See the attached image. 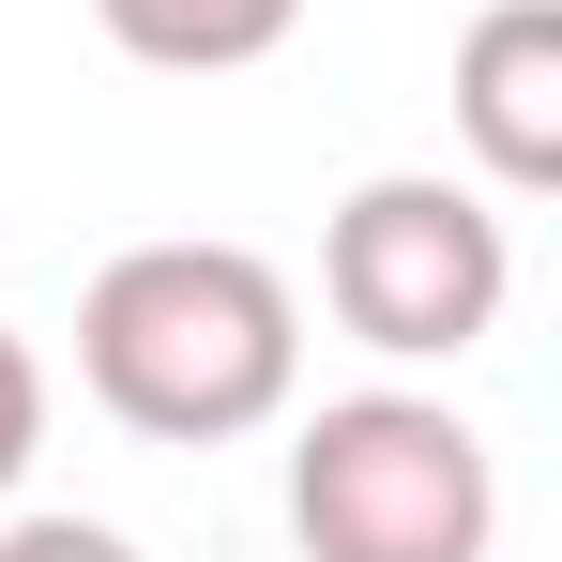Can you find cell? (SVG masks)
<instances>
[{
	"label": "cell",
	"mask_w": 562,
	"mask_h": 562,
	"mask_svg": "<svg viewBox=\"0 0 562 562\" xmlns=\"http://www.w3.org/2000/svg\"><path fill=\"white\" fill-rule=\"evenodd\" d=\"M31 457H46V366H31V335L0 319V502H15Z\"/></svg>",
	"instance_id": "obj_6"
},
{
	"label": "cell",
	"mask_w": 562,
	"mask_h": 562,
	"mask_svg": "<svg viewBox=\"0 0 562 562\" xmlns=\"http://www.w3.org/2000/svg\"><path fill=\"white\" fill-rule=\"evenodd\" d=\"M0 562H137V548H122L106 517H15V532H0Z\"/></svg>",
	"instance_id": "obj_7"
},
{
	"label": "cell",
	"mask_w": 562,
	"mask_h": 562,
	"mask_svg": "<svg viewBox=\"0 0 562 562\" xmlns=\"http://www.w3.org/2000/svg\"><path fill=\"white\" fill-rule=\"evenodd\" d=\"M502 289H517V244H502V213L441 168H380V183L335 198V228H319V304H335V335H366L380 366H457L502 335Z\"/></svg>",
	"instance_id": "obj_3"
},
{
	"label": "cell",
	"mask_w": 562,
	"mask_h": 562,
	"mask_svg": "<svg viewBox=\"0 0 562 562\" xmlns=\"http://www.w3.org/2000/svg\"><path fill=\"white\" fill-rule=\"evenodd\" d=\"M77 380L137 441H244L304 380V304L259 244H122L77 289Z\"/></svg>",
	"instance_id": "obj_1"
},
{
	"label": "cell",
	"mask_w": 562,
	"mask_h": 562,
	"mask_svg": "<svg viewBox=\"0 0 562 562\" xmlns=\"http://www.w3.org/2000/svg\"><path fill=\"white\" fill-rule=\"evenodd\" d=\"M457 137L502 198L562 183V0H486L457 31Z\"/></svg>",
	"instance_id": "obj_4"
},
{
	"label": "cell",
	"mask_w": 562,
	"mask_h": 562,
	"mask_svg": "<svg viewBox=\"0 0 562 562\" xmlns=\"http://www.w3.org/2000/svg\"><path fill=\"white\" fill-rule=\"evenodd\" d=\"M289 532L304 562H486L502 548V457L441 395H319L289 441Z\"/></svg>",
	"instance_id": "obj_2"
},
{
	"label": "cell",
	"mask_w": 562,
	"mask_h": 562,
	"mask_svg": "<svg viewBox=\"0 0 562 562\" xmlns=\"http://www.w3.org/2000/svg\"><path fill=\"white\" fill-rule=\"evenodd\" d=\"M92 15H106V46L153 61V77H244V61H274L304 31V0H92Z\"/></svg>",
	"instance_id": "obj_5"
}]
</instances>
